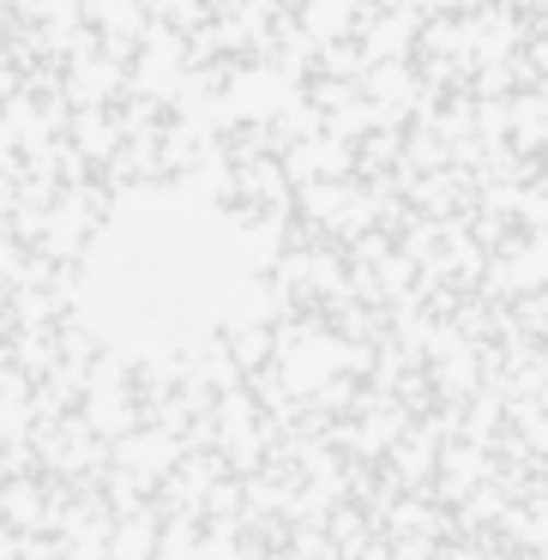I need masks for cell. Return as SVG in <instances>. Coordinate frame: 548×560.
Listing matches in <instances>:
<instances>
[{
  "label": "cell",
  "mask_w": 548,
  "mask_h": 560,
  "mask_svg": "<svg viewBox=\"0 0 548 560\" xmlns=\"http://www.w3.org/2000/svg\"><path fill=\"white\" fill-rule=\"evenodd\" d=\"M0 560H548V0H0Z\"/></svg>",
  "instance_id": "6da1fadb"
}]
</instances>
